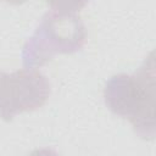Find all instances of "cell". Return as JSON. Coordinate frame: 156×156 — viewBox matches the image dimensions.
<instances>
[{
  "label": "cell",
  "instance_id": "6da1fadb",
  "mask_svg": "<svg viewBox=\"0 0 156 156\" xmlns=\"http://www.w3.org/2000/svg\"><path fill=\"white\" fill-rule=\"evenodd\" d=\"M84 5L77 1L50 4V10L23 46L26 68L40 67L56 54H73L83 48L87 30L78 12Z\"/></svg>",
  "mask_w": 156,
  "mask_h": 156
},
{
  "label": "cell",
  "instance_id": "7a4b0ae2",
  "mask_svg": "<svg viewBox=\"0 0 156 156\" xmlns=\"http://www.w3.org/2000/svg\"><path fill=\"white\" fill-rule=\"evenodd\" d=\"M155 60L151 52L134 74L112 76L105 85L104 98L107 107L127 118L143 139L155 136Z\"/></svg>",
  "mask_w": 156,
  "mask_h": 156
},
{
  "label": "cell",
  "instance_id": "3957f363",
  "mask_svg": "<svg viewBox=\"0 0 156 156\" xmlns=\"http://www.w3.org/2000/svg\"><path fill=\"white\" fill-rule=\"evenodd\" d=\"M50 95L48 78L35 68L12 73L0 71V118L11 121L17 113L41 107Z\"/></svg>",
  "mask_w": 156,
  "mask_h": 156
},
{
  "label": "cell",
  "instance_id": "277c9868",
  "mask_svg": "<svg viewBox=\"0 0 156 156\" xmlns=\"http://www.w3.org/2000/svg\"><path fill=\"white\" fill-rule=\"evenodd\" d=\"M28 156H60L56 151H54L52 149H48V147H41V149H35L33 150Z\"/></svg>",
  "mask_w": 156,
  "mask_h": 156
}]
</instances>
